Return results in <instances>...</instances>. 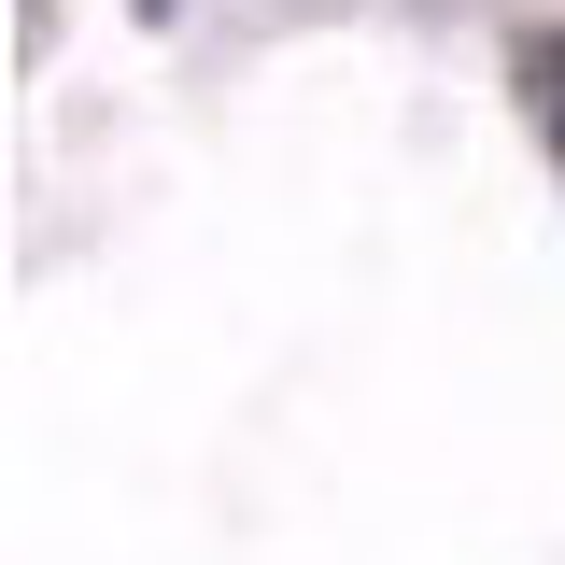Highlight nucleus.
<instances>
[{
	"mask_svg": "<svg viewBox=\"0 0 565 565\" xmlns=\"http://www.w3.org/2000/svg\"><path fill=\"white\" fill-rule=\"evenodd\" d=\"M552 71H565V57H552Z\"/></svg>",
	"mask_w": 565,
	"mask_h": 565,
	"instance_id": "f257e3e1",
	"label": "nucleus"
}]
</instances>
